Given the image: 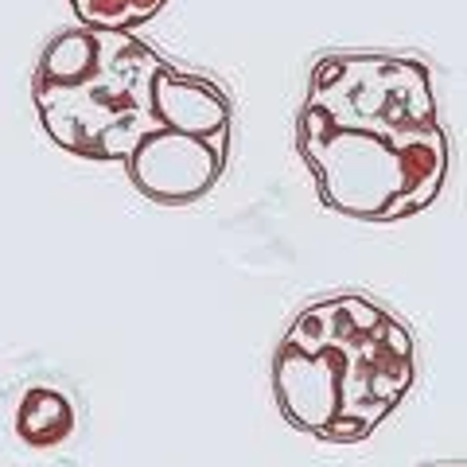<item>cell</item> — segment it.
Returning a JSON list of instances; mask_svg holds the SVG:
<instances>
[{"mask_svg":"<svg viewBox=\"0 0 467 467\" xmlns=\"http://www.w3.org/2000/svg\"><path fill=\"white\" fill-rule=\"evenodd\" d=\"M75 432V405L55 386H27L16 405V436L32 448H55Z\"/></svg>","mask_w":467,"mask_h":467,"instance_id":"obj_5","label":"cell"},{"mask_svg":"<svg viewBox=\"0 0 467 467\" xmlns=\"http://www.w3.org/2000/svg\"><path fill=\"white\" fill-rule=\"evenodd\" d=\"M413 382V331L362 292H335L300 308L273 355L281 417L327 444L374 436Z\"/></svg>","mask_w":467,"mask_h":467,"instance_id":"obj_2","label":"cell"},{"mask_svg":"<svg viewBox=\"0 0 467 467\" xmlns=\"http://www.w3.org/2000/svg\"><path fill=\"white\" fill-rule=\"evenodd\" d=\"M168 0H70L82 27H101V32H133L164 12Z\"/></svg>","mask_w":467,"mask_h":467,"instance_id":"obj_6","label":"cell"},{"mask_svg":"<svg viewBox=\"0 0 467 467\" xmlns=\"http://www.w3.org/2000/svg\"><path fill=\"white\" fill-rule=\"evenodd\" d=\"M168 67L133 32L67 27L43 47L32 78L36 117L47 140L82 160H121L156 133L152 82Z\"/></svg>","mask_w":467,"mask_h":467,"instance_id":"obj_3","label":"cell"},{"mask_svg":"<svg viewBox=\"0 0 467 467\" xmlns=\"http://www.w3.org/2000/svg\"><path fill=\"white\" fill-rule=\"evenodd\" d=\"M441 467H463V463H441Z\"/></svg>","mask_w":467,"mask_h":467,"instance_id":"obj_7","label":"cell"},{"mask_svg":"<svg viewBox=\"0 0 467 467\" xmlns=\"http://www.w3.org/2000/svg\"><path fill=\"white\" fill-rule=\"evenodd\" d=\"M152 109L160 117L125 156L129 183L160 207H187L211 195L223 180L234 144V106L223 86L168 63L152 82Z\"/></svg>","mask_w":467,"mask_h":467,"instance_id":"obj_4","label":"cell"},{"mask_svg":"<svg viewBox=\"0 0 467 467\" xmlns=\"http://www.w3.org/2000/svg\"><path fill=\"white\" fill-rule=\"evenodd\" d=\"M296 152L335 214L401 223L429 211L451 171L429 63L378 51L316 58Z\"/></svg>","mask_w":467,"mask_h":467,"instance_id":"obj_1","label":"cell"}]
</instances>
